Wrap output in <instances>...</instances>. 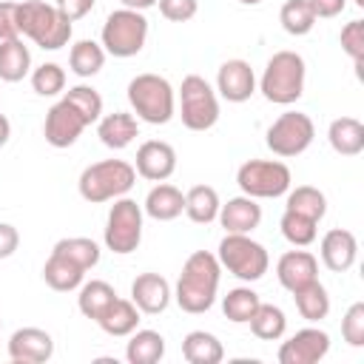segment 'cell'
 I'll use <instances>...</instances> for the list:
<instances>
[{"label": "cell", "instance_id": "b9f144b4", "mask_svg": "<svg viewBox=\"0 0 364 364\" xmlns=\"http://www.w3.org/2000/svg\"><path fill=\"white\" fill-rule=\"evenodd\" d=\"M341 336L350 347H364V301L350 304L341 318Z\"/></svg>", "mask_w": 364, "mask_h": 364}, {"label": "cell", "instance_id": "5bb4252c", "mask_svg": "<svg viewBox=\"0 0 364 364\" xmlns=\"http://www.w3.org/2000/svg\"><path fill=\"white\" fill-rule=\"evenodd\" d=\"M54 355V341L40 327H20L9 338V358L17 364H43Z\"/></svg>", "mask_w": 364, "mask_h": 364}, {"label": "cell", "instance_id": "74e56055", "mask_svg": "<svg viewBox=\"0 0 364 364\" xmlns=\"http://www.w3.org/2000/svg\"><path fill=\"white\" fill-rule=\"evenodd\" d=\"M316 225H318V222H313V219H307V216H301V213H293V210H284V213H282V222H279L282 236H284L290 245H296V247H307V245L316 242V233H318Z\"/></svg>", "mask_w": 364, "mask_h": 364}, {"label": "cell", "instance_id": "5b68a950", "mask_svg": "<svg viewBox=\"0 0 364 364\" xmlns=\"http://www.w3.org/2000/svg\"><path fill=\"white\" fill-rule=\"evenodd\" d=\"M128 102L134 114L151 125H165L171 122L176 111V97L173 88L165 77L159 74H136L128 82Z\"/></svg>", "mask_w": 364, "mask_h": 364}, {"label": "cell", "instance_id": "44dd1931", "mask_svg": "<svg viewBox=\"0 0 364 364\" xmlns=\"http://www.w3.org/2000/svg\"><path fill=\"white\" fill-rule=\"evenodd\" d=\"M97 136L102 139L105 148H114V151H122L128 148L136 136H139V125L134 119V114H125V111H114V114H105L100 117V125H97Z\"/></svg>", "mask_w": 364, "mask_h": 364}, {"label": "cell", "instance_id": "4fadbf2b", "mask_svg": "<svg viewBox=\"0 0 364 364\" xmlns=\"http://www.w3.org/2000/svg\"><path fill=\"white\" fill-rule=\"evenodd\" d=\"M330 350V336L318 327H304L293 333L287 341L279 347V364H316L327 355Z\"/></svg>", "mask_w": 364, "mask_h": 364}, {"label": "cell", "instance_id": "7dc6e473", "mask_svg": "<svg viewBox=\"0 0 364 364\" xmlns=\"http://www.w3.org/2000/svg\"><path fill=\"white\" fill-rule=\"evenodd\" d=\"M57 9L74 23V20L85 17V14L94 9V0H57Z\"/></svg>", "mask_w": 364, "mask_h": 364}, {"label": "cell", "instance_id": "52a82bcc", "mask_svg": "<svg viewBox=\"0 0 364 364\" xmlns=\"http://www.w3.org/2000/svg\"><path fill=\"white\" fill-rule=\"evenodd\" d=\"M179 117L188 131H208L219 119V100L210 82L199 74H188L179 85Z\"/></svg>", "mask_w": 364, "mask_h": 364}, {"label": "cell", "instance_id": "f35d334b", "mask_svg": "<svg viewBox=\"0 0 364 364\" xmlns=\"http://www.w3.org/2000/svg\"><path fill=\"white\" fill-rule=\"evenodd\" d=\"M68 105H74L77 108V114L91 125V122H97L100 117H102V97L91 88V85H74V88H68L65 91V97H63Z\"/></svg>", "mask_w": 364, "mask_h": 364}, {"label": "cell", "instance_id": "277c9868", "mask_svg": "<svg viewBox=\"0 0 364 364\" xmlns=\"http://www.w3.org/2000/svg\"><path fill=\"white\" fill-rule=\"evenodd\" d=\"M136 182V171L134 165H128L125 159H102L88 165L80 173V196L85 202H108V199H119L125 196Z\"/></svg>", "mask_w": 364, "mask_h": 364}, {"label": "cell", "instance_id": "f546056e", "mask_svg": "<svg viewBox=\"0 0 364 364\" xmlns=\"http://www.w3.org/2000/svg\"><path fill=\"white\" fill-rule=\"evenodd\" d=\"M117 299V293H114V287L108 284V282H102V279H91V282H85L82 287H80V296H77V307H80V313L85 316V318H100L105 310H108V304Z\"/></svg>", "mask_w": 364, "mask_h": 364}, {"label": "cell", "instance_id": "7bdbcfd3", "mask_svg": "<svg viewBox=\"0 0 364 364\" xmlns=\"http://www.w3.org/2000/svg\"><path fill=\"white\" fill-rule=\"evenodd\" d=\"M156 3H159L162 17L171 20V23H185V20H191V17L196 14V9H199L196 0H156Z\"/></svg>", "mask_w": 364, "mask_h": 364}, {"label": "cell", "instance_id": "8fae6325", "mask_svg": "<svg viewBox=\"0 0 364 364\" xmlns=\"http://www.w3.org/2000/svg\"><path fill=\"white\" fill-rule=\"evenodd\" d=\"M313 136H316V125L307 114L301 111H284L273 119V125L267 128V148L276 154V156H299L304 154L310 145H313Z\"/></svg>", "mask_w": 364, "mask_h": 364}, {"label": "cell", "instance_id": "681fc988", "mask_svg": "<svg viewBox=\"0 0 364 364\" xmlns=\"http://www.w3.org/2000/svg\"><path fill=\"white\" fill-rule=\"evenodd\" d=\"M9 136H11V122H9V119L0 114V148L9 142Z\"/></svg>", "mask_w": 364, "mask_h": 364}, {"label": "cell", "instance_id": "816d5d0a", "mask_svg": "<svg viewBox=\"0 0 364 364\" xmlns=\"http://www.w3.org/2000/svg\"><path fill=\"white\" fill-rule=\"evenodd\" d=\"M353 3H355V6H364V0H353Z\"/></svg>", "mask_w": 364, "mask_h": 364}, {"label": "cell", "instance_id": "d590c367", "mask_svg": "<svg viewBox=\"0 0 364 364\" xmlns=\"http://www.w3.org/2000/svg\"><path fill=\"white\" fill-rule=\"evenodd\" d=\"M54 253L71 259L74 264H80L82 270H91L97 262H100V247L94 239H85V236H71V239H60L54 247Z\"/></svg>", "mask_w": 364, "mask_h": 364}, {"label": "cell", "instance_id": "9a60e30c", "mask_svg": "<svg viewBox=\"0 0 364 364\" xmlns=\"http://www.w3.org/2000/svg\"><path fill=\"white\" fill-rule=\"evenodd\" d=\"M134 171L142 179L165 182L176 171V151L162 139H148L136 148V168Z\"/></svg>", "mask_w": 364, "mask_h": 364}, {"label": "cell", "instance_id": "8d00e7d4", "mask_svg": "<svg viewBox=\"0 0 364 364\" xmlns=\"http://www.w3.org/2000/svg\"><path fill=\"white\" fill-rule=\"evenodd\" d=\"M279 23H282V28H284L287 34L301 37V34L313 31L316 17H313L307 0H287V3L282 6V11H279Z\"/></svg>", "mask_w": 364, "mask_h": 364}, {"label": "cell", "instance_id": "484cf974", "mask_svg": "<svg viewBox=\"0 0 364 364\" xmlns=\"http://www.w3.org/2000/svg\"><path fill=\"white\" fill-rule=\"evenodd\" d=\"M182 355L191 364H219L225 358V350H222V341L213 333L193 330L182 341Z\"/></svg>", "mask_w": 364, "mask_h": 364}, {"label": "cell", "instance_id": "ee69618b", "mask_svg": "<svg viewBox=\"0 0 364 364\" xmlns=\"http://www.w3.org/2000/svg\"><path fill=\"white\" fill-rule=\"evenodd\" d=\"M14 37H20V28H17V3L0 0V43L3 40H14Z\"/></svg>", "mask_w": 364, "mask_h": 364}, {"label": "cell", "instance_id": "1f68e13d", "mask_svg": "<svg viewBox=\"0 0 364 364\" xmlns=\"http://www.w3.org/2000/svg\"><path fill=\"white\" fill-rule=\"evenodd\" d=\"M247 324H250L253 336L262 338V341H279V338L284 336V330H287V318H284L282 307L264 304V301L256 307V313L250 316Z\"/></svg>", "mask_w": 364, "mask_h": 364}, {"label": "cell", "instance_id": "d6986e66", "mask_svg": "<svg viewBox=\"0 0 364 364\" xmlns=\"http://www.w3.org/2000/svg\"><path fill=\"white\" fill-rule=\"evenodd\" d=\"M131 301L139 307V313L156 316L171 304V284L159 273H139L131 284Z\"/></svg>", "mask_w": 364, "mask_h": 364}, {"label": "cell", "instance_id": "836d02e7", "mask_svg": "<svg viewBox=\"0 0 364 364\" xmlns=\"http://www.w3.org/2000/svg\"><path fill=\"white\" fill-rule=\"evenodd\" d=\"M284 210H293V213H301V216H307V219H313V222H321L324 213H327V199H324V193H321L318 188H313V185H299L296 191L287 193Z\"/></svg>", "mask_w": 364, "mask_h": 364}, {"label": "cell", "instance_id": "e0dca14e", "mask_svg": "<svg viewBox=\"0 0 364 364\" xmlns=\"http://www.w3.org/2000/svg\"><path fill=\"white\" fill-rule=\"evenodd\" d=\"M276 276H279V284L293 293L318 279V259L307 250H287L276 262Z\"/></svg>", "mask_w": 364, "mask_h": 364}, {"label": "cell", "instance_id": "9c48e42d", "mask_svg": "<svg viewBox=\"0 0 364 364\" xmlns=\"http://www.w3.org/2000/svg\"><path fill=\"white\" fill-rule=\"evenodd\" d=\"M148 40V20L142 11L117 9L105 17L102 26V48L114 57H134L142 51Z\"/></svg>", "mask_w": 364, "mask_h": 364}, {"label": "cell", "instance_id": "2e32d148", "mask_svg": "<svg viewBox=\"0 0 364 364\" xmlns=\"http://www.w3.org/2000/svg\"><path fill=\"white\" fill-rule=\"evenodd\" d=\"M216 91L228 100V102H245L253 97L256 91V74L250 68V63L245 60H228L219 65L216 74Z\"/></svg>", "mask_w": 364, "mask_h": 364}, {"label": "cell", "instance_id": "6da1fadb", "mask_svg": "<svg viewBox=\"0 0 364 364\" xmlns=\"http://www.w3.org/2000/svg\"><path fill=\"white\" fill-rule=\"evenodd\" d=\"M219 276H222V264L213 253L208 250H196L185 259L179 282H176V304L185 313H205L213 307L216 301V290H219Z\"/></svg>", "mask_w": 364, "mask_h": 364}, {"label": "cell", "instance_id": "c3c4849f", "mask_svg": "<svg viewBox=\"0 0 364 364\" xmlns=\"http://www.w3.org/2000/svg\"><path fill=\"white\" fill-rule=\"evenodd\" d=\"M122 9H134V11H145L151 6H156V0H119Z\"/></svg>", "mask_w": 364, "mask_h": 364}, {"label": "cell", "instance_id": "ba28073f", "mask_svg": "<svg viewBox=\"0 0 364 364\" xmlns=\"http://www.w3.org/2000/svg\"><path fill=\"white\" fill-rule=\"evenodd\" d=\"M290 168L279 159H247L236 171V185L253 199H276L290 191Z\"/></svg>", "mask_w": 364, "mask_h": 364}, {"label": "cell", "instance_id": "cb8c5ba5", "mask_svg": "<svg viewBox=\"0 0 364 364\" xmlns=\"http://www.w3.org/2000/svg\"><path fill=\"white\" fill-rule=\"evenodd\" d=\"M97 324L114 336V338H122V336H131L139 324V307L131 301V299H114L108 304V310L97 318Z\"/></svg>", "mask_w": 364, "mask_h": 364}, {"label": "cell", "instance_id": "7402d4cb", "mask_svg": "<svg viewBox=\"0 0 364 364\" xmlns=\"http://www.w3.org/2000/svg\"><path fill=\"white\" fill-rule=\"evenodd\" d=\"M330 148L341 156H358L364 151V125L355 117H338L330 122L327 131Z\"/></svg>", "mask_w": 364, "mask_h": 364}, {"label": "cell", "instance_id": "f6af8a7d", "mask_svg": "<svg viewBox=\"0 0 364 364\" xmlns=\"http://www.w3.org/2000/svg\"><path fill=\"white\" fill-rule=\"evenodd\" d=\"M307 6H310V11H313V17L318 20V17H338L341 11H344V6H347V0H307Z\"/></svg>", "mask_w": 364, "mask_h": 364}, {"label": "cell", "instance_id": "ac0fdd59", "mask_svg": "<svg viewBox=\"0 0 364 364\" xmlns=\"http://www.w3.org/2000/svg\"><path fill=\"white\" fill-rule=\"evenodd\" d=\"M355 259H358V242L350 230L333 228L321 236V262H324L327 270L344 273L355 264Z\"/></svg>", "mask_w": 364, "mask_h": 364}, {"label": "cell", "instance_id": "f5cc1de1", "mask_svg": "<svg viewBox=\"0 0 364 364\" xmlns=\"http://www.w3.org/2000/svg\"><path fill=\"white\" fill-rule=\"evenodd\" d=\"M0 324H3V321H0Z\"/></svg>", "mask_w": 364, "mask_h": 364}, {"label": "cell", "instance_id": "7c38bea8", "mask_svg": "<svg viewBox=\"0 0 364 364\" xmlns=\"http://www.w3.org/2000/svg\"><path fill=\"white\" fill-rule=\"evenodd\" d=\"M88 128V122L77 114L74 105H68L65 100L54 102L46 114V125H43V136L51 148H68L80 139V134Z\"/></svg>", "mask_w": 364, "mask_h": 364}, {"label": "cell", "instance_id": "f1b7e54d", "mask_svg": "<svg viewBox=\"0 0 364 364\" xmlns=\"http://www.w3.org/2000/svg\"><path fill=\"white\" fill-rule=\"evenodd\" d=\"M165 355V338L156 330H134L125 347V358L131 364H156Z\"/></svg>", "mask_w": 364, "mask_h": 364}, {"label": "cell", "instance_id": "83f0119b", "mask_svg": "<svg viewBox=\"0 0 364 364\" xmlns=\"http://www.w3.org/2000/svg\"><path fill=\"white\" fill-rule=\"evenodd\" d=\"M219 193L210 185H193L185 193V213L196 225H210L219 216Z\"/></svg>", "mask_w": 364, "mask_h": 364}, {"label": "cell", "instance_id": "3957f363", "mask_svg": "<svg viewBox=\"0 0 364 364\" xmlns=\"http://www.w3.org/2000/svg\"><path fill=\"white\" fill-rule=\"evenodd\" d=\"M304 60L296 51H276L267 65L264 74L259 80V91L264 94L267 102L276 105H290L304 94Z\"/></svg>", "mask_w": 364, "mask_h": 364}, {"label": "cell", "instance_id": "4dcf8cb0", "mask_svg": "<svg viewBox=\"0 0 364 364\" xmlns=\"http://www.w3.org/2000/svg\"><path fill=\"white\" fill-rule=\"evenodd\" d=\"M293 299H296L299 316L307 318V321H321L330 313V296H327V290H324V284L318 279L304 284V287H299V290H293Z\"/></svg>", "mask_w": 364, "mask_h": 364}, {"label": "cell", "instance_id": "8992f818", "mask_svg": "<svg viewBox=\"0 0 364 364\" xmlns=\"http://www.w3.org/2000/svg\"><path fill=\"white\" fill-rule=\"evenodd\" d=\"M216 259L222 267H228V273H233L242 282H259L270 267L264 245L253 242L247 233H225Z\"/></svg>", "mask_w": 364, "mask_h": 364}, {"label": "cell", "instance_id": "bcb514c9", "mask_svg": "<svg viewBox=\"0 0 364 364\" xmlns=\"http://www.w3.org/2000/svg\"><path fill=\"white\" fill-rule=\"evenodd\" d=\"M20 245V233L14 225L9 222H0V259H9Z\"/></svg>", "mask_w": 364, "mask_h": 364}, {"label": "cell", "instance_id": "30bf717a", "mask_svg": "<svg viewBox=\"0 0 364 364\" xmlns=\"http://www.w3.org/2000/svg\"><path fill=\"white\" fill-rule=\"evenodd\" d=\"M142 242V208L128 199L119 196L111 210H108V222H105V247L111 253L128 256L139 247Z\"/></svg>", "mask_w": 364, "mask_h": 364}, {"label": "cell", "instance_id": "7a4b0ae2", "mask_svg": "<svg viewBox=\"0 0 364 364\" xmlns=\"http://www.w3.org/2000/svg\"><path fill=\"white\" fill-rule=\"evenodd\" d=\"M17 28L46 51H57L71 40V20L57 6L43 0L17 3Z\"/></svg>", "mask_w": 364, "mask_h": 364}, {"label": "cell", "instance_id": "603a6c76", "mask_svg": "<svg viewBox=\"0 0 364 364\" xmlns=\"http://www.w3.org/2000/svg\"><path fill=\"white\" fill-rule=\"evenodd\" d=\"M182 210H185V196H182L179 188H173V185H168V182H159V185L151 188L148 196H145V213H148L151 219H156V222H171V219H176Z\"/></svg>", "mask_w": 364, "mask_h": 364}, {"label": "cell", "instance_id": "ffe728a7", "mask_svg": "<svg viewBox=\"0 0 364 364\" xmlns=\"http://www.w3.org/2000/svg\"><path fill=\"white\" fill-rule=\"evenodd\" d=\"M225 228V233H250L262 222V208L256 205L253 196H233L225 205H219L216 216Z\"/></svg>", "mask_w": 364, "mask_h": 364}, {"label": "cell", "instance_id": "e575fe53", "mask_svg": "<svg viewBox=\"0 0 364 364\" xmlns=\"http://www.w3.org/2000/svg\"><path fill=\"white\" fill-rule=\"evenodd\" d=\"M259 304H262V299H259L256 290H250V287H233V290H228V296L222 299V313H225V318H230L233 324H247Z\"/></svg>", "mask_w": 364, "mask_h": 364}, {"label": "cell", "instance_id": "60d3db41", "mask_svg": "<svg viewBox=\"0 0 364 364\" xmlns=\"http://www.w3.org/2000/svg\"><path fill=\"white\" fill-rule=\"evenodd\" d=\"M338 40H341L344 54H347V57L355 63V68H358L361 60H364V20H350V23L341 28Z\"/></svg>", "mask_w": 364, "mask_h": 364}, {"label": "cell", "instance_id": "ab89813d", "mask_svg": "<svg viewBox=\"0 0 364 364\" xmlns=\"http://www.w3.org/2000/svg\"><path fill=\"white\" fill-rule=\"evenodd\" d=\"M31 88L40 97H54L65 88V71L57 63H43L31 71Z\"/></svg>", "mask_w": 364, "mask_h": 364}, {"label": "cell", "instance_id": "4316f807", "mask_svg": "<svg viewBox=\"0 0 364 364\" xmlns=\"http://www.w3.org/2000/svg\"><path fill=\"white\" fill-rule=\"evenodd\" d=\"M31 68V51L23 46L20 37L3 40L0 43V80L6 82H20Z\"/></svg>", "mask_w": 364, "mask_h": 364}, {"label": "cell", "instance_id": "d4e9b609", "mask_svg": "<svg viewBox=\"0 0 364 364\" xmlns=\"http://www.w3.org/2000/svg\"><path fill=\"white\" fill-rule=\"evenodd\" d=\"M82 276H85V270H82L80 264H74L71 259H65V256H60V253H54V250H51L48 262L43 264V279H46V284H48L51 290H60V293L77 290V287L82 284Z\"/></svg>", "mask_w": 364, "mask_h": 364}, {"label": "cell", "instance_id": "f907efd6", "mask_svg": "<svg viewBox=\"0 0 364 364\" xmlns=\"http://www.w3.org/2000/svg\"><path fill=\"white\" fill-rule=\"evenodd\" d=\"M239 3H245V6H256V3H262V0H239Z\"/></svg>", "mask_w": 364, "mask_h": 364}, {"label": "cell", "instance_id": "d6a6232c", "mask_svg": "<svg viewBox=\"0 0 364 364\" xmlns=\"http://www.w3.org/2000/svg\"><path fill=\"white\" fill-rule=\"evenodd\" d=\"M68 65H71V71L77 74V77H94L102 65H105V48L102 46H97L94 40H80V43H74L71 46V51H68Z\"/></svg>", "mask_w": 364, "mask_h": 364}]
</instances>
